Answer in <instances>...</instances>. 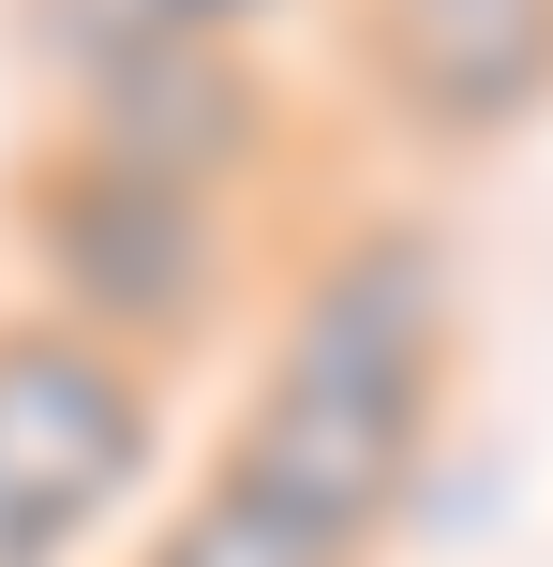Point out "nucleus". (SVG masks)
Returning <instances> with one entry per match:
<instances>
[{"instance_id":"f257e3e1","label":"nucleus","mask_w":553,"mask_h":567,"mask_svg":"<svg viewBox=\"0 0 553 567\" xmlns=\"http://www.w3.org/2000/svg\"><path fill=\"white\" fill-rule=\"evenodd\" d=\"M449 343H464L449 225H419V209L329 225L299 255V284H285L269 373L239 389L209 478L285 508V523H315V538H345V553H389V523L419 508V463H434Z\"/></svg>"},{"instance_id":"f03ea898","label":"nucleus","mask_w":553,"mask_h":567,"mask_svg":"<svg viewBox=\"0 0 553 567\" xmlns=\"http://www.w3.org/2000/svg\"><path fill=\"white\" fill-rule=\"evenodd\" d=\"M0 225H16V255H30V313L120 343V359H150V373L195 359V343H225L239 284H255V209L135 179V165H105V150H75V135H45L16 165Z\"/></svg>"},{"instance_id":"7ed1b4c3","label":"nucleus","mask_w":553,"mask_h":567,"mask_svg":"<svg viewBox=\"0 0 553 567\" xmlns=\"http://www.w3.org/2000/svg\"><path fill=\"white\" fill-rule=\"evenodd\" d=\"M60 75V135L105 150L135 179H180V195L255 209L299 150V105L255 45H209V30H105V45L45 60Z\"/></svg>"},{"instance_id":"20e7f679","label":"nucleus","mask_w":553,"mask_h":567,"mask_svg":"<svg viewBox=\"0 0 553 567\" xmlns=\"http://www.w3.org/2000/svg\"><path fill=\"white\" fill-rule=\"evenodd\" d=\"M165 463V373L60 313H0V508L45 553L105 538Z\"/></svg>"},{"instance_id":"39448f33","label":"nucleus","mask_w":553,"mask_h":567,"mask_svg":"<svg viewBox=\"0 0 553 567\" xmlns=\"http://www.w3.org/2000/svg\"><path fill=\"white\" fill-rule=\"evenodd\" d=\"M359 105L419 150H509L553 105V0H345Z\"/></svg>"},{"instance_id":"423d86ee","label":"nucleus","mask_w":553,"mask_h":567,"mask_svg":"<svg viewBox=\"0 0 553 567\" xmlns=\"http://www.w3.org/2000/svg\"><path fill=\"white\" fill-rule=\"evenodd\" d=\"M135 567H375V553H345V538H315V523L255 508V493L195 478V493H180V508H165V538H150Z\"/></svg>"},{"instance_id":"0eeeda50","label":"nucleus","mask_w":553,"mask_h":567,"mask_svg":"<svg viewBox=\"0 0 553 567\" xmlns=\"http://www.w3.org/2000/svg\"><path fill=\"white\" fill-rule=\"evenodd\" d=\"M269 16H285V0H30V45L75 60V45H105V30H209V45H255Z\"/></svg>"},{"instance_id":"6e6552de","label":"nucleus","mask_w":553,"mask_h":567,"mask_svg":"<svg viewBox=\"0 0 553 567\" xmlns=\"http://www.w3.org/2000/svg\"><path fill=\"white\" fill-rule=\"evenodd\" d=\"M0 567H60V553H45V538H30V523H16V508H0Z\"/></svg>"}]
</instances>
